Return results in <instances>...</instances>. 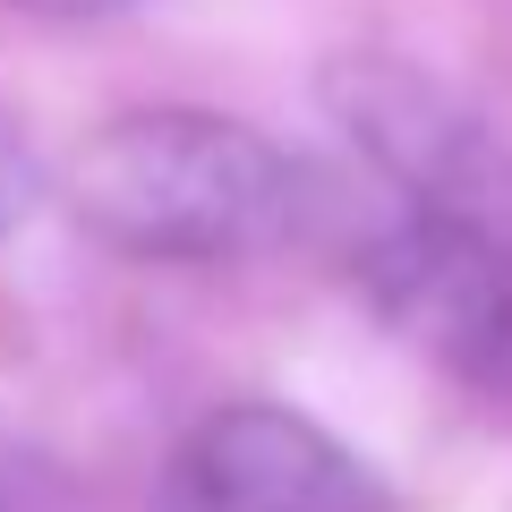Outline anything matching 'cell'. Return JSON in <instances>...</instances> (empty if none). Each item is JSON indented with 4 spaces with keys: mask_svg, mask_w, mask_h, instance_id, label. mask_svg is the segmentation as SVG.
Instances as JSON below:
<instances>
[{
    "mask_svg": "<svg viewBox=\"0 0 512 512\" xmlns=\"http://www.w3.org/2000/svg\"><path fill=\"white\" fill-rule=\"evenodd\" d=\"M0 512H94V495L52 453H35V444H18L0 427Z\"/></svg>",
    "mask_w": 512,
    "mask_h": 512,
    "instance_id": "277c9868",
    "label": "cell"
},
{
    "mask_svg": "<svg viewBox=\"0 0 512 512\" xmlns=\"http://www.w3.org/2000/svg\"><path fill=\"white\" fill-rule=\"evenodd\" d=\"M0 205H9V171H0Z\"/></svg>",
    "mask_w": 512,
    "mask_h": 512,
    "instance_id": "8992f818",
    "label": "cell"
},
{
    "mask_svg": "<svg viewBox=\"0 0 512 512\" xmlns=\"http://www.w3.org/2000/svg\"><path fill=\"white\" fill-rule=\"evenodd\" d=\"M188 512H402L384 470L291 402H222L180 444Z\"/></svg>",
    "mask_w": 512,
    "mask_h": 512,
    "instance_id": "3957f363",
    "label": "cell"
},
{
    "mask_svg": "<svg viewBox=\"0 0 512 512\" xmlns=\"http://www.w3.org/2000/svg\"><path fill=\"white\" fill-rule=\"evenodd\" d=\"M359 282L402 342L512 402V188L478 214H393L359 248Z\"/></svg>",
    "mask_w": 512,
    "mask_h": 512,
    "instance_id": "7a4b0ae2",
    "label": "cell"
},
{
    "mask_svg": "<svg viewBox=\"0 0 512 512\" xmlns=\"http://www.w3.org/2000/svg\"><path fill=\"white\" fill-rule=\"evenodd\" d=\"M299 188V163L265 128L197 103L120 111L69 154V214L103 248L154 265H231L291 239Z\"/></svg>",
    "mask_w": 512,
    "mask_h": 512,
    "instance_id": "6da1fadb",
    "label": "cell"
},
{
    "mask_svg": "<svg viewBox=\"0 0 512 512\" xmlns=\"http://www.w3.org/2000/svg\"><path fill=\"white\" fill-rule=\"evenodd\" d=\"M9 9H26V18H111L128 0H9Z\"/></svg>",
    "mask_w": 512,
    "mask_h": 512,
    "instance_id": "5b68a950",
    "label": "cell"
}]
</instances>
